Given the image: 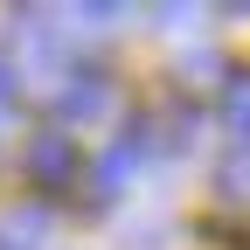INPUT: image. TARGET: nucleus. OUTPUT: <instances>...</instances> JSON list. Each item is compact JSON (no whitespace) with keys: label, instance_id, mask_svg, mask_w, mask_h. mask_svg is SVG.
Masks as SVG:
<instances>
[{"label":"nucleus","instance_id":"obj_1","mask_svg":"<svg viewBox=\"0 0 250 250\" xmlns=\"http://www.w3.org/2000/svg\"><path fill=\"white\" fill-rule=\"evenodd\" d=\"M153 153V139H146V125H132V132H118L104 153H98V174H90V188H98V202H111V195H125L132 188V174H139V160Z\"/></svg>","mask_w":250,"mask_h":250},{"label":"nucleus","instance_id":"obj_2","mask_svg":"<svg viewBox=\"0 0 250 250\" xmlns=\"http://www.w3.org/2000/svg\"><path fill=\"white\" fill-rule=\"evenodd\" d=\"M28 174H35L42 188H62L77 174V139L70 132H35V146H28Z\"/></svg>","mask_w":250,"mask_h":250},{"label":"nucleus","instance_id":"obj_3","mask_svg":"<svg viewBox=\"0 0 250 250\" xmlns=\"http://www.w3.org/2000/svg\"><path fill=\"white\" fill-rule=\"evenodd\" d=\"M104 98H111V90H104L98 70H70V77L56 83V111H62V125H70V118H98Z\"/></svg>","mask_w":250,"mask_h":250},{"label":"nucleus","instance_id":"obj_4","mask_svg":"<svg viewBox=\"0 0 250 250\" xmlns=\"http://www.w3.org/2000/svg\"><path fill=\"white\" fill-rule=\"evenodd\" d=\"M223 125H229V153H250V70L223 83Z\"/></svg>","mask_w":250,"mask_h":250},{"label":"nucleus","instance_id":"obj_5","mask_svg":"<svg viewBox=\"0 0 250 250\" xmlns=\"http://www.w3.org/2000/svg\"><path fill=\"white\" fill-rule=\"evenodd\" d=\"M42 236H49V215H42V208L0 215V250H42Z\"/></svg>","mask_w":250,"mask_h":250},{"label":"nucleus","instance_id":"obj_6","mask_svg":"<svg viewBox=\"0 0 250 250\" xmlns=\"http://www.w3.org/2000/svg\"><path fill=\"white\" fill-rule=\"evenodd\" d=\"M223 195L229 202H250V153H229V160H223Z\"/></svg>","mask_w":250,"mask_h":250},{"label":"nucleus","instance_id":"obj_7","mask_svg":"<svg viewBox=\"0 0 250 250\" xmlns=\"http://www.w3.org/2000/svg\"><path fill=\"white\" fill-rule=\"evenodd\" d=\"M7 104H14V70L0 62V118H7Z\"/></svg>","mask_w":250,"mask_h":250}]
</instances>
